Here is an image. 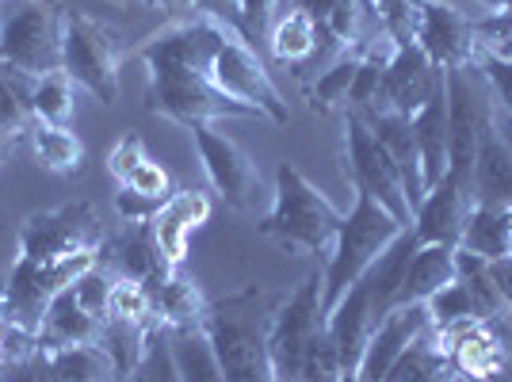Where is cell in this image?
Wrapping results in <instances>:
<instances>
[{"label":"cell","instance_id":"1","mask_svg":"<svg viewBox=\"0 0 512 382\" xmlns=\"http://www.w3.org/2000/svg\"><path fill=\"white\" fill-rule=\"evenodd\" d=\"M230 31H234V23L184 8L157 35H150V43L138 50V62L150 73L146 111L188 130L211 127L218 119H256L253 111L226 100L207 77L211 54Z\"/></svg>","mask_w":512,"mask_h":382},{"label":"cell","instance_id":"51","mask_svg":"<svg viewBox=\"0 0 512 382\" xmlns=\"http://www.w3.org/2000/svg\"><path fill=\"white\" fill-rule=\"evenodd\" d=\"M0 4H4V0H0Z\"/></svg>","mask_w":512,"mask_h":382},{"label":"cell","instance_id":"35","mask_svg":"<svg viewBox=\"0 0 512 382\" xmlns=\"http://www.w3.org/2000/svg\"><path fill=\"white\" fill-rule=\"evenodd\" d=\"M299 382H344L341 360H337V348H333V340L325 333V325H321L318 333L310 337V344H306Z\"/></svg>","mask_w":512,"mask_h":382},{"label":"cell","instance_id":"15","mask_svg":"<svg viewBox=\"0 0 512 382\" xmlns=\"http://www.w3.org/2000/svg\"><path fill=\"white\" fill-rule=\"evenodd\" d=\"M207 218H211V199H207V191L199 188L172 191L169 199L161 203V211L153 214V245H157V253H161L169 272L184 268V260H188V234L199 230Z\"/></svg>","mask_w":512,"mask_h":382},{"label":"cell","instance_id":"18","mask_svg":"<svg viewBox=\"0 0 512 382\" xmlns=\"http://www.w3.org/2000/svg\"><path fill=\"white\" fill-rule=\"evenodd\" d=\"M100 264L107 272L123 279H138V283H157V279L169 276L165 260L153 245L150 222H127L119 234H104L100 241Z\"/></svg>","mask_w":512,"mask_h":382},{"label":"cell","instance_id":"2","mask_svg":"<svg viewBox=\"0 0 512 382\" xmlns=\"http://www.w3.org/2000/svg\"><path fill=\"white\" fill-rule=\"evenodd\" d=\"M279 298L264 287H245L237 295L207 302L203 333L211 340L226 382H279L268 352V329Z\"/></svg>","mask_w":512,"mask_h":382},{"label":"cell","instance_id":"37","mask_svg":"<svg viewBox=\"0 0 512 382\" xmlns=\"http://www.w3.org/2000/svg\"><path fill=\"white\" fill-rule=\"evenodd\" d=\"M123 188H130V191H138V195H150V199H169L172 195V176L165 172V165H157V161H142L138 169L130 172V180L123 184Z\"/></svg>","mask_w":512,"mask_h":382},{"label":"cell","instance_id":"40","mask_svg":"<svg viewBox=\"0 0 512 382\" xmlns=\"http://www.w3.org/2000/svg\"><path fill=\"white\" fill-rule=\"evenodd\" d=\"M161 211V199H150V195H138V191L123 188L115 195V214L123 222H153V214Z\"/></svg>","mask_w":512,"mask_h":382},{"label":"cell","instance_id":"44","mask_svg":"<svg viewBox=\"0 0 512 382\" xmlns=\"http://www.w3.org/2000/svg\"><path fill=\"white\" fill-rule=\"evenodd\" d=\"M493 127H497V134L505 138V146L512 149V115H505V111H493Z\"/></svg>","mask_w":512,"mask_h":382},{"label":"cell","instance_id":"11","mask_svg":"<svg viewBox=\"0 0 512 382\" xmlns=\"http://www.w3.org/2000/svg\"><path fill=\"white\" fill-rule=\"evenodd\" d=\"M321 318V272H310L291 295L279 298L272 329H268V352L279 382H299V367L306 356V344L318 333Z\"/></svg>","mask_w":512,"mask_h":382},{"label":"cell","instance_id":"4","mask_svg":"<svg viewBox=\"0 0 512 382\" xmlns=\"http://www.w3.org/2000/svg\"><path fill=\"white\" fill-rule=\"evenodd\" d=\"M402 230L406 226L386 211L383 203L356 191V203L344 214L337 241H333V253L321 268V318H329V310L348 295V287H356L367 276V268L390 249V241Z\"/></svg>","mask_w":512,"mask_h":382},{"label":"cell","instance_id":"21","mask_svg":"<svg viewBox=\"0 0 512 382\" xmlns=\"http://www.w3.org/2000/svg\"><path fill=\"white\" fill-rule=\"evenodd\" d=\"M104 325H107V318L85 310V306L77 302V295H73V287H65L62 295L46 306L43 325H39L35 340H39V348H46V352H54V348H73V344H100Z\"/></svg>","mask_w":512,"mask_h":382},{"label":"cell","instance_id":"32","mask_svg":"<svg viewBox=\"0 0 512 382\" xmlns=\"http://www.w3.org/2000/svg\"><path fill=\"white\" fill-rule=\"evenodd\" d=\"M356 69H360V58H356L352 50H344L341 58H333L325 69H318L314 85L306 88L310 107H314L318 115H329V111H337V107H348V92H352V81H356Z\"/></svg>","mask_w":512,"mask_h":382},{"label":"cell","instance_id":"45","mask_svg":"<svg viewBox=\"0 0 512 382\" xmlns=\"http://www.w3.org/2000/svg\"><path fill=\"white\" fill-rule=\"evenodd\" d=\"M16 142H20V138H12V134H0V172H4V165L12 161V153H16Z\"/></svg>","mask_w":512,"mask_h":382},{"label":"cell","instance_id":"9","mask_svg":"<svg viewBox=\"0 0 512 382\" xmlns=\"http://www.w3.org/2000/svg\"><path fill=\"white\" fill-rule=\"evenodd\" d=\"M341 169L352 188L371 195L375 203H383L402 226H413V207H409L406 188H402V176L394 169V161L383 149V142L375 138V130L367 127V119H363L360 111H352V107H344Z\"/></svg>","mask_w":512,"mask_h":382},{"label":"cell","instance_id":"27","mask_svg":"<svg viewBox=\"0 0 512 382\" xmlns=\"http://www.w3.org/2000/svg\"><path fill=\"white\" fill-rule=\"evenodd\" d=\"M46 375L50 382H119L115 363L107 360L100 344H73V348H54L46 352Z\"/></svg>","mask_w":512,"mask_h":382},{"label":"cell","instance_id":"31","mask_svg":"<svg viewBox=\"0 0 512 382\" xmlns=\"http://www.w3.org/2000/svg\"><path fill=\"white\" fill-rule=\"evenodd\" d=\"M31 107H35V123H50V127H69L73 107H77V85L65 69L35 77L31 88Z\"/></svg>","mask_w":512,"mask_h":382},{"label":"cell","instance_id":"42","mask_svg":"<svg viewBox=\"0 0 512 382\" xmlns=\"http://www.w3.org/2000/svg\"><path fill=\"white\" fill-rule=\"evenodd\" d=\"M490 279L497 287V295L505 302V310H512V260L501 256V260H490Z\"/></svg>","mask_w":512,"mask_h":382},{"label":"cell","instance_id":"14","mask_svg":"<svg viewBox=\"0 0 512 382\" xmlns=\"http://www.w3.org/2000/svg\"><path fill=\"white\" fill-rule=\"evenodd\" d=\"M440 88H444V69L432 65V58H428L417 43L398 46L394 62L386 65L383 81H379V92H375V107H371V111H394V115L413 119ZM371 111H367V115H371Z\"/></svg>","mask_w":512,"mask_h":382},{"label":"cell","instance_id":"7","mask_svg":"<svg viewBox=\"0 0 512 382\" xmlns=\"http://www.w3.org/2000/svg\"><path fill=\"white\" fill-rule=\"evenodd\" d=\"M207 77H211V85L218 88L226 100H234V104H241L245 111H253L256 119L264 115V119H272L279 127L291 123V107L279 96L276 81L268 77V65L260 62V54L253 50L245 31L234 27V31L218 43V50L211 54V65H207Z\"/></svg>","mask_w":512,"mask_h":382},{"label":"cell","instance_id":"29","mask_svg":"<svg viewBox=\"0 0 512 382\" xmlns=\"http://www.w3.org/2000/svg\"><path fill=\"white\" fill-rule=\"evenodd\" d=\"M27 138H31V149H35L43 169L58 172V176H81L85 172V146L69 127L35 123Z\"/></svg>","mask_w":512,"mask_h":382},{"label":"cell","instance_id":"23","mask_svg":"<svg viewBox=\"0 0 512 382\" xmlns=\"http://www.w3.org/2000/svg\"><path fill=\"white\" fill-rule=\"evenodd\" d=\"M150 302H153V321L161 329H195L203 325V314H207V298L195 287V279L180 276V272H169L165 279L150 283Z\"/></svg>","mask_w":512,"mask_h":382},{"label":"cell","instance_id":"17","mask_svg":"<svg viewBox=\"0 0 512 382\" xmlns=\"http://www.w3.org/2000/svg\"><path fill=\"white\" fill-rule=\"evenodd\" d=\"M470 207H474V195L467 184L444 176L413 211V234L421 245H459Z\"/></svg>","mask_w":512,"mask_h":382},{"label":"cell","instance_id":"50","mask_svg":"<svg viewBox=\"0 0 512 382\" xmlns=\"http://www.w3.org/2000/svg\"><path fill=\"white\" fill-rule=\"evenodd\" d=\"M509 260H512V249H509Z\"/></svg>","mask_w":512,"mask_h":382},{"label":"cell","instance_id":"46","mask_svg":"<svg viewBox=\"0 0 512 382\" xmlns=\"http://www.w3.org/2000/svg\"><path fill=\"white\" fill-rule=\"evenodd\" d=\"M478 4H486L493 12H512V0H478Z\"/></svg>","mask_w":512,"mask_h":382},{"label":"cell","instance_id":"48","mask_svg":"<svg viewBox=\"0 0 512 382\" xmlns=\"http://www.w3.org/2000/svg\"><path fill=\"white\" fill-rule=\"evenodd\" d=\"M505 16H509V39H512V12H505Z\"/></svg>","mask_w":512,"mask_h":382},{"label":"cell","instance_id":"39","mask_svg":"<svg viewBox=\"0 0 512 382\" xmlns=\"http://www.w3.org/2000/svg\"><path fill=\"white\" fill-rule=\"evenodd\" d=\"M291 8V0H241V31L253 39V35H268L272 23H276V12Z\"/></svg>","mask_w":512,"mask_h":382},{"label":"cell","instance_id":"47","mask_svg":"<svg viewBox=\"0 0 512 382\" xmlns=\"http://www.w3.org/2000/svg\"><path fill=\"white\" fill-rule=\"evenodd\" d=\"M142 4H150V8H161V4H169V0H142Z\"/></svg>","mask_w":512,"mask_h":382},{"label":"cell","instance_id":"10","mask_svg":"<svg viewBox=\"0 0 512 382\" xmlns=\"http://www.w3.org/2000/svg\"><path fill=\"white\" fill-rule=\"evenodd\" d=\"M100 241H104L100 214L85 199L62 203L54 211L27 214L20 234H16L20 256H31V260H58L77 249H100Z\"/></svg>","mask_w":512,"mask_h":382},{"label":"cell","instance_id":"30","mask_svg":"<svg viewBox=\"0 0 512 382\" xmlns=\"http://www.w3.org/2000/svg\"><path fill=\"white\" fill-rule=\"evenodd\" d=\"M35 77H27L12 65H0V134L23 138L35 127V107H31Z\"/></svg>","mask_w":512,"mask_h":382},{"label":"cell","instance_id":"6","mask_svg":"<svg viewBox=\"0 0 512 382\" xmlns=\"http://www.w3.org/2000/svg\"><path fill=\"white\" fill-rule=\"evenodd\" d=\"M119 62H123V39L88 12H65L62 16V69L73 85L85 88L104 107L119 100Z\"/></svg>","mask_w":512,"mask_h":382},{"label":"cell","instance_id":"26","mask_svg":"<svg viewBox=\"0 0 512 382\" xmlns=\"http://www.w3.org/2000/svg\"><path fill=\"white\" fill-rule=\"evenodd\" d=\"M268 50L279 65H295L302 69L306 62H314L318 54V23L310 20L299 8L279 12L272 31H268Z\"/></svg>","mask_w":512,"mask_h":382},{"label":"cell","instance_id":"43","mask_svg":"<svg viewBox=\"0 0 512 382\" xmlns=\"http://www.w3.org/2000/svg\"><path fill=\"white\" fill-rule=\"evenodd\" d=\"M333 4H337V0H291V8H299V12H306V16H310L314 23L325 20V16L333 12Z\"/></svg>","mask_w":512,"mask_h":382},{"label":"cell","instance_id":"49","mask_svg":"<svg viewBox=\"0 0 512 382\" xmlns=\"http://www.w3.org/2000/svg\"><path fill=\"white\" fill-rule=\"evenodd\" d=\"M0 382H12V379H0Z\"/></svg>","mask_w":512,"mask_h":382},{"label":"cell","instance_id":"38","mask_svg":"<svg viewBox=\"0 0 512 382\" xmlns=\"http://www.w3.org/2000/svg\"><path fill=\"white\" fill-rule=\"evenodd\" d=\"M146 161V153H142V138L134 134V130H127L115 146H111V153H107V172L119 180V184H127L130 172L138 169Z\"/></svg>","mask_w":512,"mask_h":382},{"label":"cell","instance_id":"13","mask_svg":"<svg viewBox=\"0 0 512 382\" xmlns=\"http://www.w3.org/2000/svg\"><path fill=\"white\" fill-rule=\"evenodd\" d=\"M413 43L440 69H470L478 54L474 20L451 0H417L413 4Z\"/></svg>","mask_w":512,"mask_h":382},{"label":"cell","instance_id":"20","mask_svg":"<svg viewBox=\"0 0 512 382\" xmlns=\"http://www.w3.org/2000/svg\"><path fill=\"white\" fill-rule=\"evenodd\" d=\"M470 195L482 207H505L512 211V149L505 146V138L490 123L482 127L478 138V153H474V172H470Z\"/></svg>","mask_w":512,"mask_h":382},{"label":"cell","instance_id":"24","mask_svg":"<svg viewBox=\"0 0 512 382\" xmlns=\"http://www.w3.org/2000/svg\"><path fill=\"white\" fill-rule=\"evenodd\" d=\"M455 279V245H417L394 306H417Z\"/></svg>","mask_w":512,"mask_h":382},{"label":"cell","instance_id":"12","mask_svg":"<svg viewBox=\"0 0 512 382\" xmlns=\"http://www.w3.org/2000/svg\"><path fill=\"white\" fill-rule=\"evenodd\" d=\"M192 142L218 199L234 211H256L264 188H260V169L256 161H249V153L211 127H192Z\"/></svg>","mask_w":512,"mask_h":382},{"label":"cell","instance_id":"22","mask_svg":"<svg viewBox=\"0 0 512 382\" xmlns=\"http://www.w3.org/2000/svg\"><path fill=\"white\" fill-rule=\"evenodd\" d=\"M413 134L421 149V172H425V195L444 176H448V149H451V127H448V88H440L417 115H413Z\"/></svg>","mask_w":512,"mask_h":382},{"label":"cell","instance_id":"36","mask_svg":"<svg viewBox=\"0 0 512 382\" xmlns=\"http://www.w3.org/2000/svg\"><path fill=\"white\" fill-rule=\"evenodd\" d=\"M470 69L493 88V100L505 115H512V58H493V54H474Z\"/></svg>","mask_w":512,"mask_h":382},{"label":"cell","instance_id":"8","mask_svg":"<svg viewBox=\"0 0 512 382\" xmlns=\"http://www.w3.org/2000/svg\"><path fill=\"white\" fill-rule=\"evenodd\" d=\"M62 16L54 0H23L0 12V65L27 77L62 69Z\"/></svg>","mask_w":512,"mask_h":382},{"label":"cell","instance_id":"33","mask_svg":"<svg viewBox=\"0 0 512 382\" xmlns=\"http://www.w3.org/2000/svg\"><path fill=\"white\" fill-rule=\"evenodd\" d=\"M107 318L153 329L157 321H153L150 287H146V283H138V279L115 276V283H111V295H107Z\"/></svg>","mask_w":512,"mask_h":382},{"label":"cell","instance_id":"3","mask_svg":"<svg viewBox=\"0 0 512 382\" xmlns=\"http://www.w3.org/2000/svg\"><path fill=\"white\" fill-rule=\"evenodd\" d=\"M341 222H344L341 207H333V199L314 180H306V172L299 165L283 161L276 169L272 207L256 222V230L264 237H272V241H279L283 249L329 260Z\"/></svg>","mask_w":512,"mask_h":382},{"label":"cell","instance_id":"25","mask_svg":"<svg viewBox=\"0 0 512 382\" xmlns=\"http://www.w3.org/2000/svg\"><path fill=\"white\" fill-rule=\"evenodd\" d=\"M455 249L482 256V260H501V256H509V249H512V211L474 203L470 214H467V226H463V237H459V245H455Z\"/></svg>","mask_w":512,"mask_h":382},{"label":"cell","instance_id":"5","mask_svg":"<svg viewBox=\"0 0 512 382\" xmlns=\"http://www.w3.org/2000/svg\"><path fill=\"white\" fill-rule=\"evenodd\" d=\"M100 264V249H77L58 260H31L16 256L8 279L0 283V318L16 329L39 333L46 306L62 295L65 287H73L81 276H88Z\"/></svg>","mask_w":512,"mask_h":382},{"label":"cell","instance_id":"28","mask_svg":"<svg viewBox=\"0 0 512 382\" xmlns=\"http://www.w3.org/2000/svg\"><path fill=\"white\" fill-rule=\"evenodd\" d=\"M169 348H172V363H176L180 382H226L222 379V367H218V356H214L211 340L203 333V325H195V329H172Z\"/></svg>","mask_w":512,"mask_h":382},{"label":"cell","instance_id":"34","mask_svg":"<svg viewBox=\"0 0 512 382\" xmlns=\"http://www.w3.org/2000/svg\"><path fill=\"white\" fill-rule=\"evenodd\" d=\"M119 382H180L176 375V363H172V348H169V329H153L150 340H146V352H142V360L138 367L130 371L127 379Z\"/></svg>","mask_w":512,"mask_h":382},{"label":"cell","instance_id":"41","mask_svg":"<svg viewBox=\"0 0 512 382\" xmlns=\"http://www.w3.org/2000/svg\"><path fill=\"white\" fill-rule=\"evenodd\" d=\"M169 4L192 8V12H207V16H218V20L241 27V0H169Z\"/></svg>","mask_w":512,"mask_h":382},{"label":"cell","instance_id":"16","mask_svg":"<svg viewBox=\"0 0 512 382\" xmlns=\"http://www.w3.org/2000/svg\"><path fill=\"white\" fill-rule=\"evenodd\" d=\"M428 329V306L417 302V306H394L379 329L371 333L367 348H363L360 371H356V382H383L390 375V367L398 363V356L406 352L417 333Z\"/></svg>","mask_w":512,"mask_h":382},{"label":"cell","instance_id":"19","mask_svg":"<svg viewBox=\"0 0 512 382\" xmlns=\"http://www.w3.org/2000/svg\"><path fill=\"white\" fill-rule=\"evenodd\" d=\"M367 127L375 130V138L383 142V149L390 153L394 169L402 176V188H406L409 207L417 211L421 199H425V172H421V149H417V134H413V119L406 115H394V111H371L363 115Z\"/></svg>","mask_w":512,"mask_h":382}]
</instances>
